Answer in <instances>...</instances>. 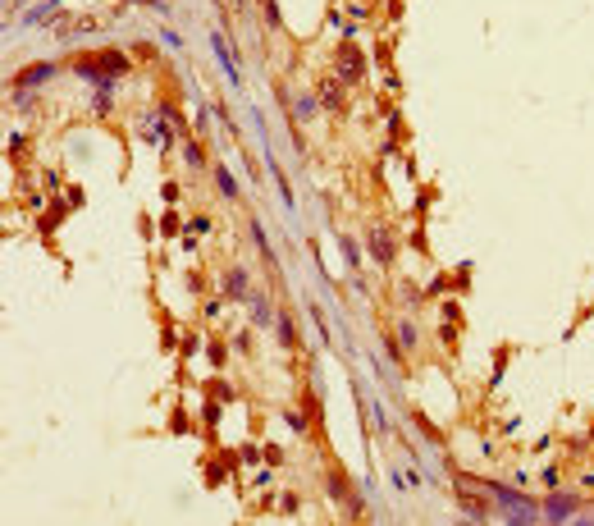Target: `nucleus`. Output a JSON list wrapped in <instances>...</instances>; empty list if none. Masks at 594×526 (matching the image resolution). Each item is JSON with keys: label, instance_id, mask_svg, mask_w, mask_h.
Here are the masks:
<instances>
[{"label": "nucleus", "instance_id": "nucleus-1", "mask_svg": "<svg viewBox=\"0 0 594 526\" xmlns=\"http://www.w3.org/2000/svg\"><path fill=\"white\" fill-rule=\"evenodd\" d=\"M142 133H146V142H151L155 151H169L174 138H178V124L165 115V106H155V110H146V115H142Z\"/></svg>", "mask_w": 594, "mask_h": 526}, {"label": "nucleus", "instance_id": "nucleus-2", "mask_svg": "<svg viewBox=\"0 0 594 526\" xmlns=\"http://www.w3.org/2000/svg\"><path fill=\"white\" fill-rule=\"evenodd\" d=\"M334 60H339V78L348 83V88L366 78V55L357 51V42H353V37H343V42H339V55H334Z\"/></svg>", "mask_w": 594, "mask_h": 526}, {"label": "nucleus", "instance_id": "nucleus-3", "mask_svg": "<svg viewBox=\"0 0 594 526\" xmlns=\"http://www.w3.org/2000/svg\"><path fill=\"white\" fill-rule=\"evenodd\" d=\"M343 88H348V83H343L339 74H325V78H320V92H316V97H320V110H325V115H339V120L348 115V92H343Z\"/></svg>", "mask_w": 594, "mask_h": 526}, {"label": "nucleus", "instance_id": "nucleus-4", "mask_svg": "<svg viewBox=\"0 0 594 526\" xmlns=\"http://www.w3.org/2000/svg\"><path fill=\"white\" fill-rule=\"evenodd\" d=\"M330 494H334V504L348 508V517H362L366 513V504L353 494V485H348V476H343V472H330Z\"/></svg>", "mask_w": 594, "mask_h": 526}, {"label": "nucleus", "instance_id": "nucleus-5", "mask_svg": "<svg viewBox=\"0 0 594 526\" xmlns=\"http://www.w3.org/2000/svg\"><path fill=\"white\" fill-rule=\"evenodd\" d=\"M60 69L51 65V60H42V65H28L23 74H14V92H23V88H42V83H51Z\"/></svg>", "mask_w": 594, "mask_h": 526}, {"label": "nucleus", "instance_id": "nucleus-6", "mask_svg": "<svg viewBox=\"0 0 594 526\" xmlns=\"http://www.w3.org/2000/svg\"><path fill=\"white\" fill-rule=\"evenodd\" d=\"M220 293L229 297V302H247V297H252V288H247V270H242V265L224 270V279H220Z\"/></svg>", "mask_w": 594, "mask_h": 526}, {"label": "nucleus", "instance_id": "nucleus-7", "mask_svg": "<svg viewBox=\"0 0 594 526\" xmlns=\"http://www.w3.org/2000/svg\"><path fill=\"white\" fill-rule=\"evenodd\" d=\"M366 247H371V256L380 265L393 261V233H389V229H371V233H366Z\"/></svg>", "mask_w": 594, "mask_h": 526}, {"label": "nucleus", "instance_id": "nucleus-8", "mask_svg": "<svg viewBox=\"0 0 594 526\" xmlns=\"http://www.w3.org/2000/svg\"><path fill=\"white\" fill-rule=\"evenodd\" d=\"M96 65H101V74H110V78H124L128 74V55L124 51H114V46H105V51H96Z\"/></svg>", "mask_w": 594, "mask_h": 526}, {"label": "nucleus", "instance_id": "nucleus-9", "mask_svg": "<svg viewBox=\"0 0 594 526\" xmlns=\"http://www.w3.org/2000/svg\"><path fill=\"white\" fill-rule=\"evenodd\" d=\"M210 46H215V55H220L224 78H229L233 88H238V83H242V74H238V55H229V46H224V33H210Z\"/></svg>", "mask_w": 594, "mask_h": 526}, {"label": "nucleus", "instance_id": "nucleus-10", "mask_svg": "<svg viewBox=\"0 0 594 526\" xmlns=\"http://www.w3.org/2000/svg\"><path fill=\"white\" fill-rule=\"evenodd\" d=\"M452 485H457V504H462V513L475 517V522H484V517H489V504H480V499L466 490V481H452Z\"/></svg>", "mask_w": 594, "mask_h": 526}, {"label": "nucleus", "instance_id": "nucleus-11", "mask_svg": "<svg viewBox=\"0 0 594 526\" xmlns=\"http://www.w3.org/2000/svg\"><path fill=\"white\" fill-rule=\"evenodd\" d=\"M572 513H576V499H572V494H553L549 504H544V517H549V522H567Z\"/></svg>", "mask_w": 594, "mask_h": 526}, {"label": "nucleus", "instance_id": "nucleus-12", "mask_svg": "<svg viewBox=\"0 0 594 526\" xmlns=\"http://www.w3.org/2000/svg\"><path fill=\"white\" fill-rule=\"evenodd\" d=\"M316 115H320V97H316V92H302V97H293V120H297V124H302V120L311 124Z\"/></svg>", "mask_w": 594, "mask_h": 526}, {"label": "nucleus", "instance_id": "nucleus-13", "mask_svg": "<svg viewBox=\"0 0 594 526\" xmlns=\"http://www.w3.org/2000/svg\"><path fill=\"white\" fill-rule=\"evenodd\" d=\"M265 165H270V179H275V188H279V197H284V206L293 211L297 202H293V188H288V179H284V170H279V161L270 156V147H265Z\"/></svg>", "mask_w": 594, "mask_h": 526}, {"label": "nucleus", "instance_id": "nucleus-14", "mask_svg": "<svg viewBox=\"0 0 594 526\" xmlns=\"http://www.w3.org/2000/svg\"><path fill=\"white\" fill-rule=\"evenodd\" d=\"M215 188H220V197H229V202H238V192H242V188L233 183L229 165H215Z\"/></svg>", "mask_w": 594, "mask_h": 526}, {"label": "nucleus", "instance_id": "nucleus-15", "mask_svg": "<svg viewBox=\"0 0 594 526\" xmlns=\"http://www.w3.org/2000/svg\"><path fill=\"white\" fill-rule=\"evenodd\" d=\"M275 339L284 348H297V329H293V316H275Z\"/></svg>", "mask_w": 594, "mask_h": 526}, {"label": "nucleus", "instance_id": "nucleus-16", "mask_svg": "<svg viewBox=\"0 0 594 526\" xmlns=\"http://www.w3.org/2000/svg\"><path fill=\"white\" fill-rule=\"evenodd\" d=\"M252 238H256V247H261V256H265V265L275 270V247H270V238H265V229H261V220L252 215Z\"/></svg>", "mask_w": 594, "mask_h": 526}, {"label": "nucleus", "instance_id": "nucleus-17", "mask_svg": "<svg viewBox=\"0 0 594 526\" xmlns=\"http://www.w3.org/2000/svg\"><path fill=\"white\" fill-rule=\"evenodd\" d=\"M183 161L192 165V170H201V165H206V147H201L197 138H192V142H183Z\"/></svg>", "mask_w": 594, "mask_h": 526}, {"label": "nucleus", "instance_id": "nucleus-18", "mask_svg": "<svg viewBox=\"0 0 594 526\" xmlns=\"http://www.w3.org/2000/svg\"><path fill=\"white\" fill-rule=\"evenodd\" d=\"M339 252H343V261L353 265V270H357V265H362V252H357V243L348 238V233H339Z\"/></svg>", "mask_w": 594, "mask_h": 526}, {"label": "nucleus", "instance_id": "nucleus-19", "mask_svg": "<svg viewBox=\"0 0 594 526\" xmlns=\"http://www.w3.org/2000/svg\"><path fill=\"white\" fill-rule=\"evenodd\" d=\"M261 14H265V23H270V28H284V14H279V0H261Z\"/></svg>", "mask_w": 594, "mask_h": 526}, {"label": "nucleus", "instance_id": "nucleus-20", "mask_svg": "<svg viewBox=\"0 0 594 526\" xmlns=\"http://www.w3.org/2000/svg\"><path fill=\"white\" fill-rule=\"evenodd\" d=\"M398 334H402V348H407V352H416V343H421V329L411 325V320H402V325H398Z\"/></svg>", "mask_w": 594, "mask_h": 526}, {"label": "nucleus", "instance_id": "nucleus-21", "mask_svg": "<svg viewBox=\"0 0 594 526\" xmlns=\"http://www.w3.org/2000/svg\"><path fill=\"white\" fill-rule=\"evenodd\" d=\"M183 229L187 233H210V229H215V220H210V215H192V220H183Z\"/></svg>", "mask_w": 594, "mask_h": 526}, {"label": "nucleus", "instance_id": "nucleus-22", "mask_svg": "<svg viewBox=\"0 0 594 526\" xmlns=\"http://www.w3.org/2000/svg\"><path fill=\"white\" fill-rule=\"evenodd\" d=\"M247 302H252V316H256V320L265 325V320H270V302H265V297L256 293V288H252V297H247Z\"/></svg>", "mask_w": 594, "mask_h": 526}, {"label": "nucleus", "instance_id": "nucleus-23", "mask_svg": "<svg viewBox=\"0 0 594 526\" xmlns=\"http://www.w3.org/2000/svg\"><path fill=\"white\" fill-rule=\"evenodd\" d=\"M60 220H65V202H51V211L42 215V229H56Z\"/></svg>", "mask_w": 594, "mask_h": 526}, {"label": "nucleus", "instance_id": "nucleus-24", "mask_svg": "<svg viewBox=\"0 0 594 526\" xmlns=\"http://www.w3.org/2000/svg\"><path fill=\"white\" fill-rule=\"evenodd\" d=\"M183 229V215H178V211H165V215H160V233H178Z\"/></svg>", "mask_w": 594, "mask_h": 526}, {"label": "nucleus", "instance_id": "nucleus-25", "mask_svg": "<svg viewBox=\"0 0 594 526\" xmlns=\"http://www.w3.org/2000/svg\"><path fill=\"white\" fill-rule=\"evenodd\" d=\"M160 42H165V46H169V51H178V46H183V37H178V33H174V28H165V33H160Z\"/></svg>", "mask_w": 594, "mask_h": 526}, {"label": "nucleus", "instance_id": "nucleus-26", "mask_svg": "<svg viewBox=\"0 0 594 526\" xmlns=\"http://www.w3.org/2000/svg\"><path fill=\"white\" fill-rule=\"evenodd\" d=\"M197 348H201V339H197V334H187V339H183V362H187V357H192Z\"/></svg>", "mask_w": 594, "mask_h": 526}, {"label": "nucleus", "instance_id": "nucleus-27", "mask_svg": "<svg viewBox=\"0 0 594 526\" xmlns=\"http://www.w3.org/2000/svg\"><path fill=\"white\" fill-rule=\"evenodd\" d=\"M279 508H284V513L293 517V513H297V494H284V499H279Z\"/></svg>", "mask_w": 594, "mask_h": 526}, {"label": "nucleus", "instance_id": "nucleus-28", "mask_svg": "<svg viewBox=\"0 0 594 526\" xmlns=\"http://www.w3.org/2000/svg\"><path fill=\"white\" fill-rule=\"evenodd\" d=\"M439 339H443V343L452 348V343H457V329H452V325H439Z\"/></svg>", "mask_w": 594, "mask_h": 526}]
</instances>
